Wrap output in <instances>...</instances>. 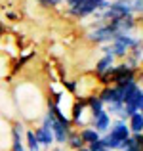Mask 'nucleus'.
I'll return each instance as SVG.
<instances>
[{
  "label": "nucleus",
  "mask_w": 143,
  "mask_h": 151,
  "mask_svg": "<svg viewBox=\"0 0 143 151\" xmlns=\"http://www.w3.org/2000/svg\"><path fill=\"white\" fill-rule=\"evenodd\" d=\"M118 35H122V33L114 25H111V23H103V25H97V27H88L86 40H88L90 44L101 46V44H109V42H113Z\"/></svg>",
  "instance_id": "f257e3e1"
},
{
  "label": "nucleus",
  "mask_w": 143,
  "mask_h": 151,
  "mask_svg": "<svg viewBox=\"0 0 143 151\" xmlns=\"http://www.w3.org/2000/svg\"><path fill=\"white\" fill-rule=\"evenodd\" d=\"M33 132H34V136H36L38 144H40V149H46L48 151V149H51L55 145L54 134H51V128H50V126L40 124V122H38V124L33 128Z\"/></svg>",
  "instance_id": "f03ea898"
},
{
  "label": "nucleus",
  "mask_w": 143,
  "mask_h": 151,
  "mask_svg": "<svg viewBox=\"0 0 143 151\" xmlns=\"http://www.w3.org/2000/svg\"><path fill=\"white\" fill-rule=\"evenodd\" d=\"M111 122H113V119H111V115L107 113V111H101V113L97 115V117L92 119V122H90V126L95 130V132H99L103 136V134L107 132V130L111 128Z\"/></svg>",
  "instance_id": "7ed1b4c3"
},
{
  "label": "nucleus",
  "mask_w": 143,
  "mask_h": 151,
  "mask_svg": "<svg viewBox=\"0 0 143 151\" xmlns=\"http://www.w3.org/2000/svg\"><path fill=\"white\" fill-rule=\"evenodd\" d=\"M114 61H117V58L114 55H111V54H103L101 58L95 61V67H94V77H97V75H101V73H105L107 69H111V67L114 65Z\"/></svg>",
  "instance_id": "20e7f679"
},
{
  "label": "nucleus",
  "mask_w": 143,
  "mask_h": 151,
  "mask_svg": "<svg viewBox=\"0 0 143 151\" xmlns=\"http://www.w3.org/2000/svg\"><path fill=\"white\" fill-rule=\"evenodd\" d=\"M126 122H128L130 134H143V115L139 113V111H137V113H134Z\"/></svg>",
  "instance_id": "39448f33"
},
{
  "label": "nucleus",
  "mask_w": 143,
  "mask_h": 151,
  "mask_svg": "<svg viewBox=\"0 0 143 151\" xmlns=\"http://www.w3.org/2000/svg\"><path fill=\"white\" fill-rule=\"evenodd\" d=\"M86 100H88V111L92 113V119L97 117L101 111H105V103L97 98V94H92V96H88Z\"/></svg>",
  "instance_id": "423d86ee"
},
{
  "label": "nucleus",
  "mask_w": 143,
  "mask_h": 151,
  "mask_svg": "<svg viewBox=\"0 0 143 151\" xmlns=\"http://www.w3.org/2000/svg\"><path fill=\"white\" fill-rule=\"evenodd\" d=\"M23 142H25L23 145L27 147V151H42L40 144H38V140H36V136H34V132H33V128L25 130V134H23Z\"/></svg>",
  "instance_id": "0eeeda50"
},
{
  "label": "nucleus",
  "mask_w": 143,
  "mask_h": 151,
  "mask_svg": "<svg viewBox=\"0 0 143 151\" xmlns=\"http://www.w3.org/2000/svg\"><path fill=\"white\" fill-rule=\"evenodd\" d=\"M67 149H71V151H78L80 147H86V144L82 142V138H80V134H78V130L77 128H73L71 130V134H69V140H67Z\"/></svg>",
  "instance_id": "6e6552de"
},
{
  "label": "nucleus",
  "mask_w": 143,
  "mask_h": 151,
  "mask_svg": "<svg viewBox=\"0 0 143 151\" xmlns=\"http://www.w3.org/2000/svg\"><path fill=\"white\" fill-rule=\"evenodd\" d=\"M78 134H80L82 142H84L86 145H90V144H94V142H99V140H101V134H99V132H95L92 126L80 128V130H78Z\"/></svg>",
  "instance_id": "1a4fd4ad"
},
{
  "label": "nucleus",
  "mask_w": 143,
  "mask_h": 151,
  "mask_svg": "<svg viewBox=\"0 0 143 151\" xmlns=\"http://www.w3.org/2000/svg\"><path fill=\"white\" fill-rule=\"evenodd\" d=\"M36 2L46 10H51V8H57L59 4H63V0H36Z\"/></svg>",
  "instance_id": "9d476101"
},
{
  "label": "nucleus",
  "mask_w": 143,
  "mask_h": 151,
  "mask_svg": "<svg viewBox=\"0 0 143 151\" xmlns=\"http://www.w3.org/2000/svg\"><path fill=\"white\" fill-rule=\"evenodd\" d=\"M132 14L143 15V0H132Z\"/></svg>",
  "instance_id": "9b49d317"
},
{
  "label": "nucleus",
  "mask_w": 143,
  "mask_h": 151,
  "mask_svg": "<svg viewBox=\"0 0 143 151\" xmlns=\"http://www.w3.org/2000/svg\"><path fill=\"white\" fill-rule=\"evenodd\" d=\"M10 151H27L23 140H10Z\"/></svg>",
  "instance_id": "f8f14e48"
},
{
  "label": "nucleus",
  "mask_w": 143,
  "mask_h": 151,
  "mask_svg": "<svg viewBox=\"0 0 143 151\" xmlns=\"http://www.w3.org/2000/svg\"><path fill=\"white\" fill-rule=\"evenodd\" d=\"M86 147H88V151H107L105 147H103V144H101V142H94V144L86 145Z\"/></svg>",
  "instance_id": "ddd939ff"
},
{
  "label": "nucleus",
  "mask_w": 143,
  "mask_h": 151,
  "mask_svg": "<svg viewBox=\"0 0 143 151\" xmlns=\"http://www.w3.org/2000/svg\"><path fill=\"white\" fill-rule=\"evenodd\" d=\"M6 17H8V19H11V21H17V19L21 17V15H17V12H8Z\"/></svg>",
  "instance_id": "4468645a"
},
{
  "label": "nucleus",
  "mask_w": 143,
  "mask_h": 151,
  "mask_svg": "<svg viewBox=\"0 0 143 151\" xmlns=\"http://www.w3.org/2000/svg\"><path fill=\"white\" fill-rule=\"evenodd\" d=\"M48 151H65V147H63V145H54V147L48 149Z\"/></svg>",
  "instance_id": "2eb2a0df"
},
{
  "label": "nucleus",
  "mask_w": 143,
  "mask_h": 151,
  "mask_svg": "<svg viewBox=\"0 0 143 151\" xmlns=\"http://www.w3.org/2000/svg\"><path fill=\"white\" fill-rule=\"evenodd\" d=\"M141 63H143V59H141Z\"/></svg>",
  "instance_id": "dca6fc26"
}]
</instances>
